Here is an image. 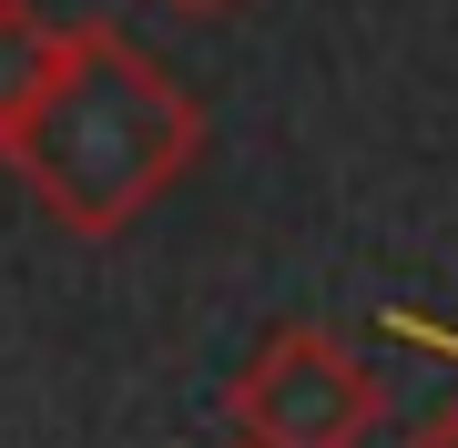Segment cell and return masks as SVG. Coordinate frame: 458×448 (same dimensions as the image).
<instances>
[{
	"instance_id": "obj_2",
	"label": "cell",
	"mask_w": 458,
	"mask_h": 448,
	"mask_svg": "<svg viewBox=\"0 0 458 448\" xmlns=\"http://www.w3.org/2000/svg\"><path fill=\"white\" fill-rule=\"evenodd\" d=\"M377 418H387L377 367H357L316 326L265 336V357L234 377V428H245L255 448H367Z\"/></svg>"
},
{
	"instance_id": "obj_4",
	"label": "cell",
	"mask_w": 458,
	"mask_h": 448,
	"mask_svg": "<svg viewBox=\"0 0 458 448\" xmlns=\"http://www.w3.org/2000/svg\"><path fill=\"white\" fill-rule=\"evenodd\" d=\"M408 448H458V418H428V428H408Z\"/></svg>"
},
{
	"instance_id": "obj_5",
	"label": "cell",
	"mask_w": 458,
	"mask_h": 448,
	"mask_svg": "<svg viewBox=\"0 0 458 448\" xmlns=\"http://www.w3.org/2000/svg\"><path fill=\"white\" fill-rule=\"evenodd\" d=\"M164 11H225V0H164Z\"/></svg>"
},
{
	"instance_id": "obj_1",
	"label": "cell",
	"mask_w": 458,
	"mask_h": 448,
	"mask_svg": "<svg viewBox=\"0 0 458 448\" xmlns=\"http://www.w3.org/2000/svg\"><path fill=\"white\" fill-rule=\"evenodd\" d=\"M194 143H204L194 102H183L123 31H72L41 113L11 133V164L31 173V194L62 224L113 234L194 164Z\"/></svg>"
},
{
	"instance_id": "obj_6",
	"label": "cell",
	"mask_w": 458,
	"mask_h": 448,
	"mask_svg": "<svg viewBox=\"0 0 458 448\" xmlns=\"http://www.w3.org/2000/svg\"><path fill=\"white\" fill-rule=\"evenodd\" d=\"M225 448H255V438H245V428H234V438H225Z\"/></svg>"
},
{
	"instance_id": "obj_3",
	"label": "cell",
	"mask_w": 458,
	"mask_h": 448,
	"mask_svg": "<svg viewBox=\"0 0 458 448\" xmlns=\"http://www.w3.org/2000/svg\"><path fill=\"white\" fill-rule=\"evenodd\" d=\"M62 51H72V31H51L31 0H0V153H11V133L41 113L51 72H62Z\"/></svg>"
}]
</instances>
